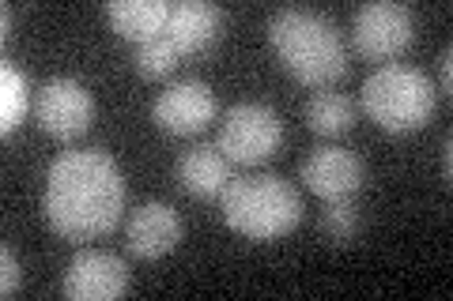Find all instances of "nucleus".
<instances>
[{"instance_id":"f257e3e1","label":"nucleus","mask_w":453,"mask_h":301,"mask_svg":"<svg viewBox=\"0 0 453 301\" xmlns=\"http://www.w3.org/2000/svg\"><path fill=\"white\" fill-rule=\"evenodd\" d=\"M125 177L103 147L61 151L46 169L42 214L65 241H95L121 222Z\"/></svg>"},{"instance_id":"f03ea898","label":"nucleus","mask_w":453,"mask_h":301,"mask_svg":"<svg viewBox=\"0 0 453 301\" xmlns=\"http://www.w3.org/2000/svg\"><path fill=\"white\" fill-rule=\"evenodd\" d=\"M268 41L280 64L306 87H329L348 76L344 34L314 8H276L268 19Z\"/></svg>"},{"instance_id":"7ed1b4c3","label":"nucleus","mask_w":453,"mask_h":301,"mask_svg":"<svg viewBox=\"0 0 453 301\" xmlns=\"http://www.w3.org/2000/svg\"><path fill=\"white\" fill-rule=\"evenodd\" d=\"M223 222L250 241H276L303 222V196L280 174H238L219 192Z\"/></svg>"},{"instance_id":"20e7f679","label":"nucleus","mask_w":453,"mask_h":301,"mask_svg":"<svg viewBox=\"0 0 453 301\" xmlns=\"http://www.w3.org/2000/svg\"><path fill=\"white\" fill-rule=\"evenodd\" d=\"M438 87L416 64L389 61L363 83V109L386 132H416L434 117Z\"/></svg>"},{"instance_id":"39448f33","label":"nucleus","mask_w":453,"mask_h":301,"mask_svg":"<svg viewBox=\"0 0 453 301\" xmlns=\"http://www.w3.org/2000/svg\"><path fill=\"white\" fill-rule=\"evenodd\" d=\"M216 143L226 154V162L257 166V162H268L283 147V121L265 102H238L226 109Z\"/></svg>"},{"instance_id":"423d86ee","label":"nucleus","mask_w":453,"mask_h":301,"mask_svg":"<svg viewBox=\"0 0 453 301\" xmlns=\"http://www.w3.org/2000/svg\"><path fill=\"white\" fill-rule=\"evenodd\" d=\"M351 41L371 61H393L416 41V16L396 0H366L351 16Z\"/></svg>"},{"instance_id":"0eeeda50","label":"nucleus","mask_w":453,"mask_h":301,"mask_svg":"<svg viewBox=\"0 0 453 301\" xmlns=\"http://www.w3.org/2000/svg\"><path fill=\"white\" fill-rule=\"evenodd\" d=\"M38 128L53 139H76L91 128L95 121V98L83 87L80 79L57 76L46 87L38 91V106H35Z\"/></svg>"},{"instance_id":"6e6552de","label":"nucleus","mask_w":453,"mask_h":301,"mask_svg":"<svg viewBox=\"0 0 453 301\" xmlns=\"http://www.w3.org/2000/svg\"><path fill=\"white\" fill-rule=\"evenodd\" d=\"M129 286H133V271L125 267L121 256L98 252V249L76 252L61 279L65 297H73V301H113V297L129 294Z\"/></svg>"},{"instance_id":"1a4fd4ad","label":"nucleus","mask_w":453,"mask_h":301,"mask_svg":"<svg viewBox=\"0 0 453 301\" xmlns=\"http://www.w3.org/2000/svg\"><path fill=\"white\" fill-rule=\"evenodd\" d=\"M216 91L201 79H178L155 98L151 117L170 136H196L216 121Z\"/></svg>"},{"instance_id":"9d476101","label":"nucleus","mask_w":453,"mask_h":301,"mask_svg":"<svg viewBox=\"0 0 453 301\" xmlns=\"http://www.w3.org/2000/svg\"><path fill=\"white\" fill-rule=\"evenodd\" d=\"M299 177L325 204H329V199H356V192L366 181V166L359 154L348 147H318L303 159Z\"/></svg>"},{"instance_id":"9b49d317","label":"nucleus","mask_w":453,"mask_h":301,"mask_svg":"<svg viewBox=\"0 0 453 301\" xmlns=\"http://www.w3.org/2000/svg\"><path fill=\"white\" fill-rule=\"evenodd\" d=\"M181 234H186L181 214L163 199H148L129 219V252L136 260H159V256L178 249Z\"/></svg>"},{"instance_id":"f8f14e48","label":"nucleus","mask_w":453,"mask_h":301,"mask_svg":"<svg viewBox=\"0 0 453 301\" xmlns=\"http://www.w3.org/2000/svg\"><path fill=\"white\" fill-rule=\"evenodd\" d=\"M223 19L226 16L219 4H208V0H178V4H170V19H166L163 34L174 41V49L181 56H193L211 46V38L219 34Z\"/></svg>"},{"instance_id":"ddd939ff","label":"nucleus","mask_w":453,"mask_h":301,"mask_svg":"<svg viewBox=\"0 0 453 301\" xmlns=\"http://www.w3.org/2000/svg\"><path fill=\"white\" fill-rule=\"evenodd\" d=\"M231 181V162L219 151V143H196V147L181 151L178 159V184L189 196L211 199L223 192V184Z\"/></svg>"},{"instance_id":"4468645a","label":"nucleus","mask_w":453,"mask_h":301,"mask_svg":"<svg viewBox=\"0 0 453 301\" xmlns=\"http://www.w3.org/2000/svg\"><path fill=\"white\" fill-rule=\"evenodd\" d=\"M106 19L121 38H129L140 46V41H151L166 31L170 4L166 0H110Z\"/></svg>"},{"instance_id":"2eb2a0df","label":"nucleus","mask_w":453,"mask_h":301,"mask_svg":"<svg viewBox=\"0 0 453 301\" xmlns=\"http://www.w3.org/2000/svg\"><path fill=\"white\" fill-rule=\"evenodd\" d=\"M306 124L314 128L318 136H344L356 128V106L340 91H318L306 102Z\"/></svg>"},{"instance_id":"dca6fc26","label":"nucleus","mask_w":453,"mask_h":301,"mask_svg":"<svg viewBox=\"0 0 453 301\" xmlns=\"http://www.w3.org/2000/svg\"><path fill=\"white\" fill-rule=\"evenodd\" d=\"M27 109H31V87H27L23 71L4 61L0 64V132L12 136L23 124Z\"/></svg>"},{"instance_id":"f3484780","label":"nucleus","mask_w":453,"mask_h":301,"mask_svg":"<svg viewBox=\"0 0 453 301\" xmlns=\"http://www.w3.org/2000/svg\"><path fill=\"white\" fill-rule=\"evenodd\" d=\"M178 61H181V53L174 49V41H170L166 34L151 38V41H140V46L133 49V64H136L140 76H148V79L170 76V71L178 68Z\"/></svg>"},{"instance_id":"a211bd4d","label":"nucleus","mask_w":453,"mask_h":301,"mask_svg":"<svg viewBox=\"0 0 453 301\" xmlns=\"http://www.w3.org/2000/svg\"><path fill=\"white\" fill-rule=\"evenodd\" d=\"M321 237L329 245H351L359 237V207L356 199H329L321 214Z\"/></svg>"},{"instance_id":"6ab92c4d","label":"nucleus","mask_w":453,"mask_h":301,"mask_svg":"<svg viewBox=\"0 0 453 301\" xmlns=\"http://www.w3.org/2000/svg\"><path fill=\"white\" fill-rule=\"evenodd\" d=\"M23 286V267H19V260H16V252H12L8 245L0 249V294L4 297H12Z\"/></svg>"},{"instance_id":"aec40b11","label":"nucleus","mask_w":453,"mask_h":301,"mask_svg":"<svg viewBox=\"0 0 453 301\" xmlns=\"http://www.w3.org/2000/svg\"><path fill=\"white\" fill-rule=\"evenodd\" d=\"M438 71H442V91L449 94V87H453V49H442V56H438Z\"/></svg>"},{"instance_id":"412c9836","label":"nucleus","mask_w":453,"mask_h":301,"mask_svg":"<svg viewBox=\"0 0 453 301\" xmlns=\"http://www.w3.org/2000/svg\"><path fill=\"white\" fill-rule=\"evenodd\" d=\"M449 174H453V139L446 136L442 139V181H449Z\"/></svg>"},{"instance_id":"4be33fe9","label":"nucleus","mask_w":453,"mask_h":301,"mask_svg":"<svg viewBox=\"0 0 453 301\" xmlns=\"http://www.w3.org/2000/svg\"><path fill=\"white\" fill-rule=\"evenodd\" d=\"M0 38H12V4H4V8H0Z\"/></svg>"}]
</instances>
